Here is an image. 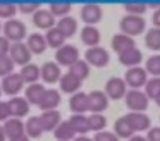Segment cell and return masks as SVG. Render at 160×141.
<instances>
[{"mask_svg":"<svg viewBox=\"0 0 160 141\" xmlns=\"http://www.w3.org/2000/svg\"><path fill=\"white\" fill-rule=\"evenodd\" d=\"M146 29V21L143 16H131V14H126L121 19V31L128 36L134 38L138 34H141Z\"/></svg>","mask_w":160,"mask_h":141,"instance_id":"6da1fadb","label":"cell"},{"mask_svg":"<svg viewBox=\"0 0 160 141\" xmlns=\"http://www.w3.org/2000/svg\"><path fill=\"white\" fill-rule=\"evenodd\" d=\"M150 98L141 89H129L126 93V105L131 112H145L148 108Z\"/></svg>","mask_w":160,"mask_h":141,"instance_id":"7a4b0ae2","label":"cell"},{"mask_svg":"<svg viewBox=\"0 0 160 141\" xmlns=\"http://www.w3.org/2000/svg\"><path fill=\"white\" fill-rule=\"evenodd\" d=\"M26 33H28V31H26V24L19 19H11L4 24V36L7 38L9 41H14V43L22 41L26 36Z\"/></svg>","mask_w":160,"mask_h":141,"instance_id":"3957f363","label":"cell"},{"mask_svg":"<svg viewBox=\"0 0 160 141\" xmlns=\"http://www.w3.org/2000/svg\"><path fill=\"white\" fill-rule=\"evenodd\" d=\"M55 58H57V64L59 65L72 67V65L79 60V50H78L74 45L66 43L64 47H60L59 50L55 52Z\"/></svg>","mask_w":160,"mask_h":141,"instance_id":"277c9868","label":"cell"},{"mask_svg":"<svg viewBox=\"0 0 160 141\" xmlns=\"http://www.w3.org/2000/svg\"><path fill=\"white\" fill-rule=\"evenodd\" d=\"M9 57L12 58V62L18 65H21V67H24V65L31 64V57L33 53L29 52L28 45L22 43V41H18V43H12L11 45V50H9Z\"/></svg>","mask_w":160,"mask_h":141,"instance_id":"5b68a950","label":"cell"},{"mask_svg":"<svg viewBox=\"0 0 160 141\" xmlns=\"http://www.w3.org/2000/svg\"><path fill=\"white\" fill-rule=\"evenodd\" d=\"M0 86H2V93H5V95L14 98V96H18L19 93H21L22 86H24V81H22L19 72H12V74L2 78Z\"/></svg>","mask_w":160,"mask_h":141,"instance_id":"8992f818","label":"cell"},{"mask_svg":"<svg viewBox=\"0 0 160 141\" xmlns=\"http://www.w3.org/2000/svg\"><path fill=\"white\" fill-rule=\"evenodd\" d=\"M84 60L88 62V65H93V67H105L110 60V55L103 47L98 45V47L88 48L86 53H84Z\"/></svg>","mask_w":160,"mask_h":141,"instance_id":"52a82bcc","label":"cell"},{"mask_svg":"<svg viewBox=\"0 0 160 141\" xmlns=\"http://www.w3.org/2000/svg\"><path fill=\"white\" fill-rule=\"evenodd\" d=\"M124 81L128 86H131V89H139L141 86L146 84L148 78H146V69L145 67H131L126 71V76H124Z\"/></svg>","mask_w":160,"mask_h":141,"instance_id":"ba28073f","label":"cell"},{"mask_svg":"<svg viewBox=\"0 0 160 141\" xmlns=\"http://www.w3.org/2000/svg\"><path fill=\"white\" fill-rule=\"evenodd\" d=\"M105 93H107L108 98L112 100H119L128 93V84L122 78H110L107 83H105Z\"/></svg>","mask_w":160,"mask_h":141,"instance_id":"9c48e42d","label":"cell"},{"mask_svg":"<svg viewBox=\"0 0 160 141\" xmlns=\"http://www.w3.org/2000/svg\"><path fill=\"white\" fill-rule=\"evenodd\" d=\"M102 17H103V10L98 3H86L81 9V19L86 23V26H95L102 21Z\"/></svg>","mask_w":160,"mask_h":141,"instance_id":"30bf717a","label":"cell"},{"mask_svg":"<svg viewBox=\"0 0 160 141\" xmlns=\"http://www.w3.org/2000/svg\"><path fill=\"white\" fill-rule=\"evenodd\" d=\"M90 98V112L91 113H102L103 110H107L108 107V96L105 91H100V89H95L88 95Z\"/></svg>","mask_w":160,"mask_h":141,"instance_id":"8fae6325","label":"cell"},{"mask_svg":"<svg viewBox=\"0 0 160 141\" xmlns=\"http://www.w3.org/2000/svg\"><path fill=\"white\" fill-rule=\"evenodd\" d=\"M81 84H83V81H81L79 78H76V76H74L72 72H69V71H67L66 74H62V78H60V81H59L60 91L69 93V95H74V93L79 91Z\"/></svg>","mask_w":160,"mask_h":141,"instance_id":"7c38bea8","label":"cell"},{"mask_svg":"<svg viewBox=\"0 0 160 141\" xmlns=\"http://www.w3.org/2000/svg\"><path fill=\"white\" fill-rule=\"evenodd\" d=\"M126 119L129 120L134 133H141V131L150 129V124H152L150 117L145 112H129V113H126Z\"/></svg>","mask_w":160,"mask_h":141,"instance_id":"4fadbf2b","label":"cell"},{"mask_svg":"<svg viewBox=\"0 0 160 141\" xmlns=\"http://www.w3.org/2000/svg\"><path fill=\"white\" fill-rule=\"evenodd\" d=\"M33 24L40 29H52L55 28V16H53L50 10H45V9H40L38 12L33 14Z\"/></svg>","mask_w":160,"mask_h":141,"instance_id":"5bb4252c","label":"cell"},{"mask_svg":"<svg viewBox=\"0 0 160 141\" xmlns=\"http://www.w3.org/2000/svg\"><path fill=\"white\" fill-rule=\"evenodd\" d=\"M112 48H114V52H117L121 55V53H126V52L136 48V41L124 33H117L112 38Z\"/></svg>","mask_w":160,"mask_h":141,"instance_id":"9a60e30c","label":"cell"},{"mask_svg":"<svg viewBox=\"0 0 160 141\" xmlns=\"http://www.w3.org/2000/svg\"><path fill=\"white\" fill-rule=\"evenodd\" d=\"M69 108L74 113H84L90 110V98H88V93L84 91H78L71 96L69 100Z\"/></svg>","mask_w":160,"mask_h":141,"instance_id":"2e32d148","label":"cell"},{"mask_svg":"<svg viewBox=\"0 0 160 141\" xmlns=\"http://www.w3.org/2000/svg\"><path fill=\"white\" fill-rule=\"evenodd\" d=\"M45 93H47L45 84H42V83H35V84H29L28 88H26L24 98L28 100L29 105H38L40 107V103H42Z\"/></svg>","mask_w":160,"mask_h":141,"instance_id":"e0dca14e","label":"cell"},{"mask_svg":"<svg viewBox=\"0 0 160 141\" xmlns=\"http://www.w3.org/2000/svg\"><path fill=\"white\" fill-rule=\"evenodd\" d=\"M9 110H11V115L16 119H21V117L28 115L29 112V103L24 96H14V98L9 100Z\"/></svg>","mask_w":160,"mask_h":141,"instance_id":"ac0fdd59","label":"cell"},{"mask_svg":"<svg viewBox=\"0 0 160 141\" xmlns=\"http://www.w3.org/2000/svg\"><path fill=\"white\" fill-rule=\"evenodd\" d=\"M62 78V71L57 62H45L42 65V79L45 83H59Z\"/></svg>","mask_w":160,"mask_h":141,"instance_id":"d6986e66","label":"cell"},{"mask_svg":"<svg viewBox=\"0 0 160 141\" xmlns=\"http://www.w3.org/2000/svg\"><path fill=\"white\" fill-rule=\"evenodd\" d=\"M40 120H42L43 131L50 133V131H55L57 126L62 122V115H60L59 110H48V112H42Z\"/></svg>","mask_w":160,"mask_h":141,"instance_id":"ffe728a7","label":"cell"},{"mask_svg":"<svg viewBox=\"0 0 160 141\" xmlns=\"http://www.w3.org/2000/svg\"><path fill=\"white\" fill-rule=\"evenodd\" d=\"M4 131H5V136L9 139L12 138H18L21 134H26V124L22 122L21 119H16V117H11L9 120L4 122Z\"/></svg>","mask_w":160,"mask_h":141,"instance_id":"44dd1931","label":"cell"},{"mask_svg":"<svg viewBox=\"0 0 160 141\" xmlns=\"http://www.w3.org/2000/svg\"><path fill=\"white\" fill-rule=\"evenodd\" d=\"M59 103H60V91L55 88H50V89H47L45 96H43L42 103H40V108H42L43 112L55 110L57 107H59Z\"/></svg>","mask_w":160,"mask_h":141,"instance_id":"7402d4cb","label":"cell"},{"mask_svg":"<svg viewBox=\"0 0 160 141\" xmlns=\"http://www.w3.org/2000/svg\"><path fill=\"white\" fill-rule=\"evenodd\" d=\"M79 38L88 48L98 47V43H100V31H98L95 26H84L83 29H81Z\"/></svg>","mask_w":160,"mask_h":141,"instance_id":"603a6c76","label":"cell"},{"mask_svg":"<svg viewBox=\"0 0 160 141\" xmlns=\"http://www.w3.org/2000/svg\"><path fill=\"white\" fill-rule=\"evenodd\" d=\"M26 45H28V48H29V52L31 53H43V52L47 50V38H45V34H42V33H33V34H29L28 36V41H26Z\"/></svg>","mask_w":160,"mask_h":141,"instance_id":"cb8c5ba5","label":"cell"},{"mask_svg":"<svg viewBox=\"0 0 160 141\" xmlns=\"http://www.w3.org/2000/svg\"><path fill=\"white\" fill-rule=\"evenodd\" d=\"M69 122L72 126V129L76 131V134H79V136H86L88 131H91L90 129V119L84 113H72Z\"/></svg>","mask_w":160,"mask_h":141,"instance_id":"d4e9b609","label":"cell"},{"mask_svg":"<svg viewBox=\"0 0 160 141\" xmlns=\"http://www.w3.org/2000/svg\"><path fill=\"white\" fill-rule=\"evenodd\" d=\"M141 60H143V53H141V50H138V48H132V50L119 55V62H121L122 65H126V67H129V69L131 67H139Z\"/></svg>","mask_w":160,"mask_h":141,"instance_id":"484cf974","label":"cell"},{"mask_svg":"<svg viewBox=\"0 0 160 141\" xmlns=\"http://www.w3.org/2000/svg\"><path fill=\"white\" fill-rule=\"evenodd\" d=\"M53 136H55L57 141H74L76 131L72 129L69 120H62V122L57 126V129L53 131Z\"/></svg>","mask_w":160,"mask_h":141,"instance_id":"4316f807","label":"cell"},{"mask_svg":"<svg viewBox=\"0 0 160 141\" xmlns=\"http://www.w3.org/2000/svg\"><path fill=\"white\" fill-rule=\"evenodd\" d=\"M57 29H59L66 38H69V36H72V34H76L78 21L74 19L72 16H66V17H62V19H59V23H57Z\"/></svg>","mask_w":160,"mask_h":141,"instance_id":"83f0119b","label":"cell"},{"mask_svg":"<svg viewBox=\"0 0 160 141\" xmlns=\"http://www.w3.org/2000/svg\"><path fill=\"white\" fill-rule=\"evenodd\" d=\"M21 78L24 83H29V84H35L38 83V78H42V67H38L36 64H28L21 69Z\"/></svg>","mask_w":160,"mask_h":141,"instance_id":"f1b7e54d","label":"cell"},{"mask_svg":"<svg viewBox=\"0 0 160 141\" xmlns=\"http://www.w3.org/2000/svg\"><path fill=\"white\" fill-rule=\"evenodd\" d=\"M114 131H115V136L117 138H132L134 136V129L131 127V124H129V120L126 119V115L119 117L117 120H115L114 124Z\"/></svg>","mask_w":160,"mask_h":141,"instance_id":"f546056e","label":"cell"},{"mask_svg":"<svg viewBox=\"0 0 160 141\" xmlns=\"http://www.w3.org/2000/svg\"><path fill=\"white\" fill-rule=\"evenodd\" d=\"M26 136L28 138H35L38 139L45 131H43V126H42V120H40V115H35V117H29L26 120Z\"/></svg>","mask_w":160,"mask_h":141,"instance_id":"4dcf8cb0","label":"cell"},{"mask_svg":"<svg viewBox=\"0 0 160 141\" xmlns=\"http://www.w3.org/2000/svg\"><path fill=\"white\" fill-rule=\"evenodd\" d=\"M45 38H47V45H48L50 48H57V50H59L60 47H64V45H66V36H64L59 29H57V26L47 31Z\"/></svg>","mask_w":160,"mask_h":141,"instance_id":"1f68e13d","label":"cell"},{"mask_svg":"<svg viewBox=\"0 0 160 141\" xmlns=\"http://www.w3.org/2000/svg\"><path fill=\"white\" fill-rule=\"evenodd\" d=\"M145 45L146 48L153 52L160 50V28H150L145 34Z\"/></svg>","mask_w":160,"mask_h":141,"instance_id":"d6a6232c","label":"cell"},{"mask_svg":"<svg viewBox=\"0 0 160 141\" xmlns=\"http://www.w3.org/2000/svg\"><path fill=\"white\" fill-rule=\"evenodd\" d=\"M69 72H72L76 78H79L81 81H83V79H86L88 76H90V65H88L86 60H81L79 58L72 67H69Z\"/></svg>","mask_w":160,"mask_h":141,"instance_id":"836d02e7","label":"cell"},{"mask_svg":"<svg viewBox=\"0 0 160 141\" xmlns=\"http://www.w3.org/2000/svg\"><path fill=\"white\" fill-rule=\"evenodd\" d=\"M71 3H67V2H52L50 3V12L53 14L55 17H66V16H69V12H71Z\"/></svg>","mask_w":160,"mask_h":141,"instance_id":"e575fe53","label":"cell"},{"mask_svg":"<svg viewBox=\"0 0 160 141\" xmlns=\"http://www.w3.org/2000/svg\"><path fill=\"white\" fill-rule=\"evenodd\" d=\"M88 119H90V129L91 131L100 133L107 126V119H105L103 113H91V115H88Z\"/></svg>","mask_w":160,"mask_h":141,"instance_id":"d590c367","label":"cell"},{"mask_svg":"<svg viewBox=\"0 0 160 141\" xmlns=\"http://www.w3.org/2000/svg\"><path fill=\"white\" fill-rule=\"evenodd\" d=\"M145 93L148 98H153L155 100L157 96L160 95V78H152L146 81L145 84Z\"/></svg>","mask_w":160,"mask_h":141,"instance_id":"8d00e7d4","label":"cell"},{"mask_svg":"<svg viewBox=\"0 0 160 141\" xmlns=\"http://www.w3.org/2000/svg\"><path fill=\"white\" fill-rule=\"evenodd\" d=\"M146 72L152 74L153 78H160V55H152L146 60Z\"/></svg>","mask_w":160,"mask_h":141,"instance_id":"74e56055","label":"cell"},{"mask_svg":"<svg viewBox=\"0 0 160 141\" xmlns=\"http://www.w3.org/2000/svg\"><path fill=\"white\" fill-rule=\"evenodd\" d=\"M14 62H12V58L9 57V55H4V57H0V76L2 78H5V76L12 74L14 72Z\"/></svg>","mask_w":160,"mask_h":141,"instance_id":"f35d334b","label":"cell"},{"mask_svg":"<svg viewBox=\"0 0 160 141\" xmlns=\"http://www.w3.org/2000/svg\"><path fill=\"white\" fill-rule=\"evenodd\" d=\"M16 12H18V5H14V3L0 2V17H2V19L11 21L12 17L16 16Z\"/></svg>","mask_w":160,"mask_h":141,"instance_id":"ab89813d","label":"cell"},{"mask_svg":"<svg viewBox=\"0 0 160 141\" xmlns=\"http://www.w3.org/2000/svg\"><path fill=\"white\" fill-rule=\"evenodd\" d=\"M124 9H126V12L131 14V16H141V14L146 12L148 5H146V3H126Z\"/></svg>","mask_w":160,"mask_h":141,"instance_id":"60d3db41","label":"cell"},{"mask_svg":"<svg viewBox=\"0 0 160 141\" xmlns=\"http://www.w3.org/2000/svg\"><path fill=\"white\" fill-rule=\"evenodd\" d=\"M93 141H119V138L115 136V133H110V131H100L95 134Z\"/></svg>","mask_w":160,"mask_h":141,"instance_id":"b9f144b4","label":"cell"},{"mask_svg":"<svg viewBox=\"0 0 160 141\" xmlns=\"http://www.w3.org/2000/svg\"><path fill=\"white\" fill-rule=\"evenodd\" d=\"M18 9L21 10L22 14H35L40 10V3H35V2L33 3H19Z\"/></svg>","mask_w":160,"mask_h":141,"instance_id":"7bdbcfd3","label":"cell"},{"mask_svg":"<svg viewBox=\"0 0 160 141\" xmlns=\"http://www.w3.org/2000/svg\"><path fill=\"white\" fill-rule=\"evenodd\" d=\"M11 119V110H9V103L7 102H2L0 100V120L5 122V120Z\"/></svg>","mask_w":160,"mask_h":141,"instance_id":"ee69618b","label":"cell"},{"mask_svg":"<svg viewBox=\"0 0 160 141\" xmlns=\"http://www.w3.org/2000/svg\"><path fill=\"white\" fill-rule=\"evenodd\" d=\"M146 139H148V141H160V126L150 127L148 134H146Z\"/></svg>","mask_w":160,"mask_h":141,"instance_id":"f6af8a7d","label":"cell"},{"mask_svg":"<svg viewBox=\"0 0 160 141\" xmlns=\"http://www.w3.org/2000/svg\"><path fill=\"white\" fill-rule=\"evenodd\" d=\"M9 50H11V43L5 36H0V57L4 55H9Z\"/></svg>","mask_w":160,"mask_h":141,"instance_id":"bcb514c9","label":"cell"},{"mask_svg":"<svg viewBox=\"0 0 160 141\" xmlns=\"http://www.w3.org/2000/svg\"><path fill=\"white\" fill-rule=\"evenodd\" d=\"M152 23H153V26H155V28H160V9H157L155 12H153Z\"/></svg>","mask_w":160,"mask_h":141,"instance_id":"7dc6e473","label":"cell"},{"mask_svg":"<svg viewBox=\"0 0 160 141\" xmlns=\"http://www.w3.org/2000/svg\"><path fill=\"white\" fill-rule=\"evenodd\" d=\"M128 141H148V139H146L145 136H141V134H134V136H132V138H129Z\"/></svg>","mask_w":160,"mask_h":141,"instance_id":"c3c4849f","label":"cell"},{"mask_svg":"<svg viewBox=\"0 0 160 141\" xmlns=\"http://www.w3.org/2000/svg\"><path fill=\"white\" fill-rule=\"evenodd\" d=\"M9 141H29V138L26 136V134H21V136H18V138H12V139H9Z\"/></svg>","mask_w":160,"mask_h":141,"instance_id":"681fc988","label":"cell"},{"mask_svg":"<svg viewBox=\"0 0 160 141\" xmlns=\"http://www.w3.org/2000/svg\"><path fill=\"white\" fill-rule=\"evenodd\" d=\"M74 141H93V139L88 136H78V138H74Z\"/></svg>","mask_w":160,"mask_h":141,"instance_id":"f907efd6","label":"cell"},{"mask_svg":"<svg viewBox=\"0 0 160 141\" xmlns=\"http://www.w3.org/2000/svg\"><path fill=\"white\" fill-rule=\"evenodd\" d=\"M5 131H4V126H0V141H5Z\"/></svg>","mask_w":160,"mask_h":141,"instance_id":"816d5d0a","label":"cell"},{"mask_svg":"<svg viewBox=\"0 0 160 141\" xmlns=\"http://www.w3.org/2000/svg\"><path fill=\"white\" fill-rule=\"evenodd\" d=\"M155 103H157V105L160 107V95H158V96H157V98H155Z\"/></svg>","mask_w":160,"mask_h":141,"instance_id":"f5cc1de1","label":"cell"},{"mask_svg":"<svg viewBox=\"0 0 160 141\" xmlns=\"http://www.w3.org/2000/svg\"><path fill=\"white\" fill-rule=\"evenodd\" d=\"M0 31H4V26H2V23H0Z\"/></svg>","mask_w":160,"mask_h":141,"instance_id":"db71d44e","label":"cell"},{"mask_svg":"<svg viewBox=\"0 0 160 141\" xmlns=\"http://www.w3.org/2000/svg\"><path fill=\"white\" fill-rule=\"evenodd\" d=\"M0 96H2V86H0Z\"/></svg>","mask_w":160,"mask_h":141,"instance_id":"11a10c76","label":"cell"}]
</instances>
